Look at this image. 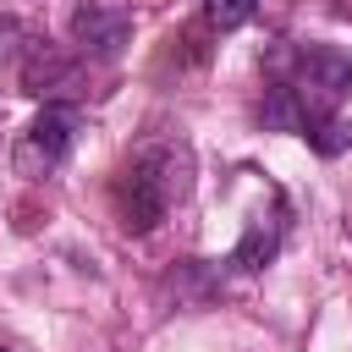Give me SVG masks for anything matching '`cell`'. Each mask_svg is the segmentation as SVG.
Returning a JSON list of instances; mask_svg holds the SVG:
<instances>
[{
    "label": "cell",
    "mask_w": 352,
    "mask_h": 352,
    "mask_svg": "<svg viewBox=\"0 0 352 352\" xmlns=\"http://www.w3.org/2000/svg\"><path fill=\"white\" fill-rule=\"evenodd\" d=\"M352 88V55L336 44H297L270 55V104L264 116L275 126L308 132L314 121L336 116V104Z\"/></svg>",
    "instance_id": "6da1fadb"
},
{
    "label": "cell",
    "mask_w": 352,
    "mask_h": 352,
    "mask_svg": "<svg viewBox=\"0 0 352 352\" xmlns=\"http://www.w3.org/2000/svg\"><path fill=\"white\" fill-rule=\"evenodd\" d=\"M0 352H6V346H0Z\"/></svg>",
    "instance_id": "30bf717a"
},
{
    "label": "cell",
    "mask_w": 352,
    "mask_h": 352,
    "mask_svg": "<svg viewBox=\"0 0 352 352\" xmlns=\"http://www.w3.org/2000/svg\"><path fill=\"white\" fill-rule=\"evenodd\" d=\"M72 143H77V110L72 104H44L33 121H28V132L16 138V176H28V182H38V176H50V170H60V160L72 154Z\"/></svg>",
    "instance_id": "3957f363"
},
{
    "label": "cell",
    "mask_w": 352,
    "mask_h": 352,
    "mask_svg": "<svg viewBox=\"0 0 352 352\" xmlns=\"http://www.w3.org/2000/svg\"><path fill=\"white\" fill-rule=\"evenodd\" d=\"M275 248H280V220H270V226H248V236L236 242L231 264H236V270H258V264L275 258Z\"/></svg>",
    "instance_id": "8992f818"
},
{
    "label": "cell",
    "mask_w": 352,
    "mask_h": 352,
    "mask_svg": "<svg viewBox=\"0 0 352 352\" xmlns=\"http://www.w3.org/2000/svg\"><path fill=\"white\" fill-rule=\"evenodd\" d=\"M66 77H72V60L55 55V44H33V50H28V60H22V88H28V94L44 99V94H55Z\"/></svg>",
    "instance_id": "5b68a950"
},
{
    "label": "cell",
    "mask_w": 352,
    "mask_h": 352,
    "mask_svg": "<svg viewBox=\"0 0 352 352\" xmlns=\"http://www.w3.org/2000/svg\"><path fill=\"white\" fill-rule=\"evenodd\" d=\"M253 11H258V0H204L209 28H220V33H236L242 22H253Z\"/></svg>",
    "instance_id": "52a82bcc"
},
{
    "label": "cell",
    "mask_w": 352,
    "mask_h": 352,
    "mask_svg": "<svg viewBox=\"0 0 352 352\" xmlns=\"http://www.w3.org/2000/svg\"><path fill=\"white\" fill-rule=\"evenodd\" d=\"M132 38V16L121 6H99V0H82L72 11V44L88 55V60H116Z\"/></svg>",
    "instance_id": "277c9868"
},
{
    "label": "cell",
    "mask_w": 352,
    "mask_h": 352,
    "mask_svg": "<svg viewBox=\"0 0 352 352\" xmlns=\"http://www.w3.org/2000/svg\"><path fill=\"white\" fill-rule=\"evenodd\" d=\"M302 138H308V143H314V148H319V154L330 160V154H341V148L352 143V126H346L341 116H324V121H314V126H308Z\"/></svg>",
    "instance_id": "ba28073f"
},
{
    "label": "cell",
    "mask_w": 352,
    "mask_h": 352,
    "mask_svg": "<svg viewBox=\"0 0 352 352\" xmlns=\"http://www.w3.org/2000/svg\"><path fill=\"white\" fill-rule=\"evenodd\" d=\"M16 38H22V28H16V22H0V60L16 50Z\"/></svg>",
    "instance_id": "9c48e42d"
},
{
    "label": "cell",
    "mask_w": 352,
    "mask_h": 352,
    "mask_svg": "<svg viewBox=\"0 0 352 352\" xmlns=\"http://www.w3.org/2000/svg\"><path fill=\"white\" fill-rule=\"evenodd\" d=\"M182 192H187V154H176V148H165V143L138 148V154L121 165V182H116L121 226H126L132 236L154 231Z\"/></svg>",
    "instance_id": "7a4b0ae2"
}]
</instances>
